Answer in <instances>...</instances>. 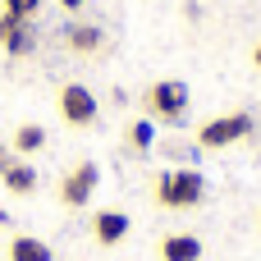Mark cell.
Instances as JSON below:
<instances>
[{
    "instance_id": "cell-1",
    "label": "cell",
    "mask_w": 261,
    "mask_h": 261,
    "mask_svg": "<svg viewBox=\"0 0 261 261\" xmlns=\"http://www.w3.org/2000/svg\"><path fill=\"white\" fill-rule=\"evenodd\" d=\"M206 197V179L197 170H165L156 174V202L170 206V211H188Z\"/></svg>"
},
{
    "instance_id": "cell-2",
    "label": "cell",
    "mask_w": 261,
    "mask_h": 261,
    "mask_svg": "<svg viewBox=\"0 0 261 261\" xmlns=\"http://www.w3.org/2000/svg\"><path fill=\"white\" fill-rule=\"evenodd\" d=\"M142 106H147V115L161 119V124H184V115H188V83L161 78V83H151V87L142 92Z\"/></svg>"
},
{
    "instance_id": "cell-3",
    "label": "cell",
    "mask_w": 261,
    "mask_h": 261,
    "mask_svg": "<svg viewBox=\"0 0 261 261\" xmlns=\"http://www.w3.org/2000/svg\"><path fill=\"white\" fill-rule=\"evenodd\" d=\"M252 133H257V119H252L248 110H234V115L206 119V124L197 128V147H202V151H220V147H234V142H243V138H252Z\"/></svg>"
},
{
    "instance_id": "cell-4",
    "label": "cell",
    "mask_w": 261,
    "mask_h": 261,
    "mask_svg": "<svg viewBox=\"0 0 261 261\" xmlns=\"http://www.w3.org/2000/svg\"><path fill=\"white\" fill-rule=\"evenodd\" d=\"M60 115H64V124L87 128V124H96L101 106H96L92 87H83V83H64V87H60Z\"/></svg>"
},
{
    "instance_id": "cell-5",
    "label": "cell",
    "mask_w": 261,
    "mask_h": 261,
    "mask_svg": "<svg viewBox=\"0 0 261 261\" xmlns=\"http://www.w3.org/2000/svg\"><path fill=\"white\" fill-rule=\"evenodd\" d=\"M96 184H101V165H96V161H83V165H73V170L64 174L60 202H64V206H87L92 193H96Z\"/></svg>"
},
{
    "instance_id": "cell-6",
    "label": "cell",
    "mask_w": 261,
    "mask_h": 261,
    "mask_svg": "<svg viewBox=\"0 0 261 261\" xmlns=\"http://www.w3.org/2000/svg\"><path fill=\"white\" fill-rule=\"evenodd\" d=\"M128 229H133V220H128L119 206H106V211L92 216V239H96L101 248H119V243L128 239Z\"/></svg>"
},
{
    "instance_id": "cell-7",
    "label": "cell",
    "mask_w": 261,
    "mask_h": 261,
    "mask_svg": "<svg viewBox=\"0 0 261 261\" xmlns=\"http://www.w3.org/2000/svg\"><path fill=\"white\" fill-rule=\"evenodd\" d=\"M0 46H5L9 55H28V50L37 46L32 23H28V18H14V14H0Z\"/></svg>"
},
{
    "instance_id": "cell-8",
    "label": "cell",
    "mask_w": 261,
    "mask_h": 261,
    "mask_svg": "<svg viewBox=\"0 0 261 261\" xmlns=\"http://www.w3.org/2000/svg\"><path fill=\"white\" fill-rule=\"evenodd\" d=\"M161 261H202V239L197 234H165Z\"/></svg>"
},
{
    "instance_id": "cell-9",
    "label": "cell",
    "mask_w": 261,
    "mask_h": 261,
    "mask_svg": "<svg viewBox=\"0 0 261 261\" xmlns=\"http://www.w3.org/2000/svg\"><path fill=\"white\" fill-rule=\"evenodd\" d=\"M0 184L9 188V197H32L37 193V170L28 161H9V170L0 174Z\"/></svg>"
},
{
    "instance_id": "cell-10",
    "label": "cell",
    "mask_w": 261,
    "mask_h": 261,
    "mask_svg": "<svg viewBox=\"0 0 261 261\" xmlns=\"http://www.w3.org/2000/svg\"><path fill=\"white\" fill-rule=\"evenodd\" d=\"M69 46H73L78 55H96V50L106 46V32H101L96 23H73V28H69Z\"/></svg>"
},
{
    "instance_id": "cell-11",
    "label": "cell",
    "mask_w": 261,
    "mask_h": 261,
    "mask_svg": "<svg viewBox=\"0 0 261 261\" xmlns=\"http://www.w3.org/2000/svg\"><path fill=\"white\" fill-rule=\"evenodd\" d=\"M41 147H46V128L41 124H18L14 138H9V151H18V156H37Z\"/></svg>"
},
{
    "instance_id": "cell-12",
    "label": "cell",
    "mask_w": 261,
    "mask_h": 261,
    "mask_svg": "<svg viewBox=\"0 0 261 261\" xmlns=\"http://www.w3.org/2000/svg\"><path fill=\"white\" fill-rule=\"evenodd\" d=\"M9 261H50V248L32 234H14L9 239Z\"/></svg>"
},
{
    "instance_id": "cell-13",
    "label": "cell",
    "mask_w": 261,
    "mask_h": 261,
    "mask_svg": "<svg viewBox=\"0 0 261 261\" xmlns=\"http://www.w3.org/2000/svg\"><path fill=\"white\" fill-rule=\"evenodd\" d=\"M128 142H133V151H151V142H156V124H151V119H138V124L128 128Z\"/></svg>"
},
{
    "instance_id": "cell-14",
    "label": "cell",
    "mask_w": 261,
    "mask_h": 261,
    "mask_svg": "<svg viewBox=\"0 0 261 261\" xmlns=\"http://www.w3.org/2000/svg\"><path fill=\"white\" fill-rule=\"evenodd\" d=\"M5 5V14H14V18H37V9H41V0H0Z\"/></svg>"
},
{
    "instance_id": "cell-15",
    "label": "cell",
    "mask_w": 261,
    "mask_h": 261,
    "mask_svg": "<svg viewBox=\"0 0 261 261\" xmlns=\"http://www.w3.org/2000/svg\"><path fill=\"white\" fill-rule=\"evenodd\" d=\"M9 161H14V156H9V147H5V142H0V174H5V170H9Z\"/></svg>"
},
{
    "instance_id": "cell-16",
    "label": "cell",
    "mask_w": 261,
    "mask_h": 261,
    "mask_svg": "<svg viewBox=\"0 0 261 261\" xmlns=\"http://www.w3.org/2000/svg\"><path fill=\"white\" fill-rule=\"evenodd\" d=\"M60 5H64V9H78V5H83V0H60Z\"/></svg>"
},
{
    "instance_id": "cell-17",
    "label": "cell",
    "mask_w": 261,
    "mask_h": 261,
    "mask_svg": "<svg viewBox=\"0 0 261 261\" xmlns=\"http://www.w3.org/2000/svg\"><path fill=\"white\" fill-rule=\"evenodd\" d=\"M252 64H257V69H261V46H257V50H252Z\"/></svg>"
}]
</instances>
